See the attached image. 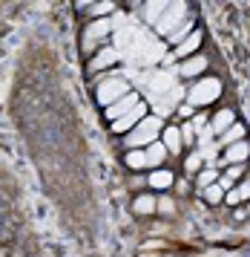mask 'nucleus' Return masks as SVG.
Here are the masks:
<instances>
[{
    "instance_id": "1",
    "label": "nucleus",
    "mask_w": 250,
    "mask_h": 257,
    "mask_svg": "<svg viewBox=\"0 0 250 257\" xmlns=\"http://www.w3.org/2000/svg\"><path fill=\"white\" fill-rule=\"evenodd\" d=\"M95 101L150 194L138 214L196 205L250 222V124L216 38L193 3L110 6L84 29Z\"/></svg>"
}]
</instances>
